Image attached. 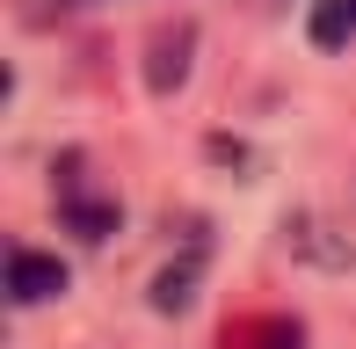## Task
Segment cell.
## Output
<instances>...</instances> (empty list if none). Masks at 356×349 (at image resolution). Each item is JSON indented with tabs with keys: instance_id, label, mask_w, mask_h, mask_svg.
<instances>
[{
	"instance_id": "obj_2",
	"label": "cell",
	"mask_w": 356,
	"mask_h": 349,
	"mask_svg": "<svg viewBox=\"0 0 356 349\" xmlns=\"http://www.w3.org/2000/svg\"><path fill=\"white\" fill-rule=\"evenodd\" d=\"M58 226H66L80 247H102L109 233L124 226V211H117L109 197H95V189H80L73 174H66V189H58Z\"/></svg>"
},
{
	"instance_id": "obj_4",
	"label": "cell",
	"mask_w": 356,
	"mask_h": 349,
	"mask_svg": "<svg viewBox=\"0 0 356 349\" xmlns=\"http://www.w3.org/2000/svg\"><path fill=\"white\" fill-rule=\"evenodd\" d=\"M197 277H204V247H189L182 262H168L153 277V306L160 313H189V298H197Z\"/></svg>"
},
{
	"instance_id": "obj_5",
	"label": "cell",
	"mask_w": 356,
	"mask_h": 349,
	"mask_svg": "<svg viewBox=\"0 0 356 349\" xmlns=\"http://www.w3.org/2000/svg\"><path fill=\"white\" fill-rule=\"evenodd\" d=\"M182 73H189V29H175V37L153 44V66H145V81H153V95H168V88H182Z\"/></svg>"
},
{
	"instance_id": "obj_1",
	"label": "cell",
	"mask_w": 356,
	"mask_h": 349,
	"mask_svg": "<svg viewBox=\"0 0 356 349\" xmlns=\"http://www.w3.org/2000/svg\"><path fill=\"white\" fill-rule=\"evenodd\" d=\"M8 298L15 306H51L66 298V262L44 247H8Z\"/></svg>"
},
{
	"instance_id": "obj_3",
	"label": "cell",
	"mask_w": 356,
	"mask_h": 349,
	"mask_svg": "<svg viewBox=\"0 0 356 349\" xmlns=\"http://www.w3.org/2000/svg\"><path fill=\"white\" fill-rule=\"evenodd\" d=\"M305 37H313L320 51H349V44H356V0H313Z\"/></svg>"
}]
</instances>
